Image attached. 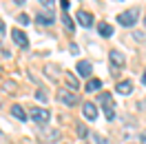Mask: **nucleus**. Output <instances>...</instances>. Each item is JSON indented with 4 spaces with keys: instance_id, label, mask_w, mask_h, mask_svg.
Segmentation results:
<instances>
[{
    "instance_id": "obj_19",
    "label": "nucleus",
    "mask_w": 146,
    "mask_h": 144,
    "mask_svg": "<svg viewBox=\"0 0 146 144\" xmlns=\"http://www.w3.org/2000/svg\"><path fill=\"white\" fill-rule=\"evenodd\" d=\"M66 82H69V84H71L73 89H78V87H80V82H78V78H75V75H73V73H66Z\"/></svg>"
},
{
    "instance_id": "obj_14",
    "label": "nucleus",
    "mask_w": 146,
    "mask_h": 144,
    "mask_svg": "<svg viewBox=\"0 0 146 144\" xmlns=\"http://www.w3.org/2000/svg\"><path fill=\"white\" fill-rule=\"evenodd\" d=\"M2 89L7 91V93H18V84H16L13 80H5L2 82Z\"/></svg>"
},
{
    "instance_id": "obj_30",
    "label": "nucleus",
    "mask_w": 146,
    "mask_h": 144,
    "mask_svg": "<svg viewBox=\"0 0 146 144\" xmlns=\"http://www.w3.org/2000/svg\"><path fill=\"white\" fill-rule=\"evenodd\" d=\"M16 2H18V5H25V0H16Z\"/></svg>"
},
{
    "instance_id": "obj_29",
    "label": "nucleus",
    "mask_w": 146,
    "mask_h": 144,
    "mask_svg": "<svg viewBox=\"0 0 146 144\" xmlns=\"http://www.w3.org/2000/svg\"><path fill=\"white\" fill-rule=\"evenodd\" d=\"M142 84L146 87V71H144V75H142Z\"/></svg>"
},
{
    "instance_id": "obj_23",
    "label": "nucleus",
    "mask_w": 146,
    "mask_h": 144,
    "mask_svg": "<svg viewBox=\"0 0 146 144\" xmlns=\"http://www.w3.org/2000/svg\"><path fill=\"white\" fill-rule=\"evenodd\" d=\"M36 100H38V102H46V93L42 89H38L36 91Z\"/></svg>"
},
{
    "instance_id": "obj_31",
    "label": "nucleus",
    "mask_w": 146,
    "mask_h": 144,
    "mask_svg": "<svg viewBox=\"0 0 146 144\" xmlns=\"http://www.w3.org/2000/svg\"><path fill=\"white\" fill-rule=\"evenodd\" d=\"M2 73H5V71H2V67H0V75H2Z\"/></svg>"
},
{
    "instance_id": "obj_26",
    "label": "nucleus",
    "mask_w": 146,
    "mask_h": 144,
    "mask_svg": "<svg viewBox=\"0 0 146 144\" xmlns=\"http://www.w3.org/2000/svg\"><path fill=\"white\" fill-rule=\"evenodd\" d=\"M60 5H62V9H64V11L69 9V0H60Z\"/></svg>"
},
{
    "instance_id": "obj_25",
    "label": "nucleus",
    "mask_w": 146,
    "mask_h": 144,
    "mask_svg": "<svg viewBox=\"0 0 146 144\" xmlns=\"http://www.w3.org/2000/svg\"><path fill=\"white\" fill-rule=\"evenodd\" d=\"M133 38H135V40H144V33H139V31H135V33H133Z\"/></svg>"
},
{
    "instance_id": "obj_20",
    "label": "nucleus",
    "mask_w": 146,
    "mask_h": 144,
    "mask_svg": "<svg viewBox=\"0 0 146 144\" xmlns=\"http://www.w3.org/2000/svg\"><path fill=\"white\" fill-rule=\"evenodd\" d=\"M44 73L49 75V78H55V73H58V67H53V64H46V67H44Z\"/></svg>"
},
{
    "instance_id": "obj_11",
    "label": "nucleus",
    "mask_w": 146,
    "mask_h": 144,
    "mask_svg": "<svg viewBox=\"0 0 146 144\" xmlns=\"http://www.w3.org/2000/svg\"><path fill=\"white\" fill-rule=\"evenodd\" d=\"M117 93H122V95H131L133 93V82L131 80H124L117 84Z\"/></svg>"
},
{
    "instance_id": "obj_13",
    "label": "nucleus",
    "mask_w": 146,
    "mask_h": 144,
    "mask_svg": "<svg viewBox=\"0 0 146 144\" xmlns=\"http://www.w3.org/2000/svg\"><path fill=\"white\" fill-rule=\"evenodd\" d=\"M98 31H100V36H104V38H111V36H113V27L106 25V22H100V25H98Z\"/></svg>"
},
{
    "instance_id": "obj_10",
    "label": "nucleus",
    "mask_w": 146,
    "mask_h": 144,
    "mask_svg": "<svg viewBox=\"0 0 146 144\" xmlns=\"http://www.w3.org/2000/svg\"><path fill=\"white\" fill-rule=\"evenodd\" d=\"M42 137H44V140H49V142H55V140L60 137V131L49 129V126H42Z\"/></svg>"
},
{
    "instance_id": "obj_12",
    "label": "nucleus",
    "mask_w": 146,
    "mask_h": 144,
    "mask_svg": "<svg viewBox=\"0 0 146 144\" xmlns=\"http://www.w3.org/2000/svg\"><path fill=\"white\" fill-rule=\"evenodd\" d=\"M11 115L16 117V120H20V122L27 120V113H25V109L20 107V104H13V107H11Z\"/></svg>"
},
{
    "instance_id": "obj_27",
    "label": "nucleus",
    "mask_w": 146,
    "mask_h": 144,
    "mask_svg": "<svg viewBox=\"0 0 146 144\" xmlns=\"http://www.w3.org/2000/svg\"><path fill=\"white\" fill-rule=\"evenodd\" d=\"M139 142H142V144H146V135H144V133L139 135Z\"/></svg>"
},
{
    "instance_id": "obj_24",
    "label": "nucleus",
    "mask_w": 146,
    "mask_h": 144,
    "mask_svg": "<svg viewBox=\"0 0 146 144\" xmlns=\"http://www.w3.org/2000/svg\"><path fill=\"white\" fill-rule=\"evenodd\" d=\"M0 55H2V58H9V49H5V47H0Z\"/></svg>"
},
{
    "instance_id": "obj_5",
    "label": "nucleus",
    "mask_w": 146,
    "mask_h": 144,
    "mask_svg": "<svg viewBox=\"0 0 146 144\" xmlns=\"http://www.w3.org/2000/svg\"><path fill=\"white\" fill-rule=\"evenodd\" d=\"M75 71H78V75H82V78H91L93 67H91L89 60H80V62L75 64Z\"/></svg>"
},
{
    "instance_id": "obj_7",
    "label": "nucleus",
    "mask_w": 146,
    "mask_h": 144,
    "mask_svg": "<svg viewBox=\"0 0 146 144\" xmlns=\"http://www.w3.org/2000/svg\"><path fill=\"white\" fill-rule=\"evenodd\" d=\"M11 38H13V42H16L18 47H22V49L29 45L27 33H25V31H20V29H13V31H11Z\"/></svg>"
},
{
    "instance_id": "obj_3",
    "label": "nucleus",
    "mask_w": 146,
    "mask_h": 144,
    "mask_svg": "<svg viewBox=\"0 0 146 144\" xmlns=\"http://www.w3.org/2000/svg\"><path fill=\"white\" fill-rule=\"evenodd\" d=\"M29 117H31V120H33L36 124H46V122L51 120V113H49L46 109H31Z\"/></svg>"
},
{
    "instance_id": "obj_4",
    "label": "nucleus",
    "mask_w": 146,
    "mask_h": 144,
    "mask_svg": "<svg viewBox=\"0 0 146 144\" xmlns=\"http://www.w3.org/2000/svg\"><path fill=\"white\" fill-rule=\"evenodd\" d=\"M58 100H60L62 104H66V107H75V104H78V95H75L73 91H69V89L58 91Z\"/></svg>"
},
{
    "instance_id": "obj_22",
    "label": "nucleus",
    "mask_w": 146,
    "mask_h": 144,
    "mask_svg": "<svg viewBox=\"0 0 146 144\" xmlns=\"http://www.w3.org/2000/svg\"><path fill=\"white\" fill-rule=\"evenodd\" d=\"M38 2H40L42 7H46V9H53L55 7V0H38Z\"/></svg>"
},
{
    "instance_id": "obj_28",
    "label": "nucleus",
    "mask_w": 146,
    "mask_h": 144,
    "mask_svg": "<svg viewBox=\"0 0 146 144\" xmlns=\"http://www.w3.org/2000/svg\"><path fill=\"white\" fill-rule=\"evenodd\" d=\"M0 33H5V22L0 20Z\"/></svg>"
},
{
    "instance_id": "obj_16",
    "label": "nucleus",
    "mask_w": 146,
    "mask_h": 144,
    "mask_svg": "<svg viewBox=\"0 0 146 144\" xmlns=\"http://www.w3.org/2000/svg\"><path fill=\"white\" fill-rule=\"evenodd\" d=\"M38 25H51V22H53V18H51V16H44V13H38Z\"/></svg>"
},
{
    "instance_id": "obj_15",
    "label": "nucleus",
    "mask_w": 146,
    "mask_h": 144,
    "mask_svg": "<svg viewBox=\"0 0 146 144\" xmlns=\"http://www.w3.org/2000/svg\"><path fill=\"white\" fill-rule=\"evenodd\" d=\"M98 89H102V82L98 80V78H91V80L86 82V91L91 93V91H98Z\"/></svg>"
},
{
    "instance_id": "obj_9",
    "label": "nucleus",
    "mask_w": 146,
    "mask_h": 144,
    "mask_svg": "<svg viewBox=\"0 0 146 144\" xmlns=\"http://www.w3.org/2000/svg\"><path fill=\"white\" fill-rule=\"evenodd\" d=\"M75 18H78V22H80L82 27H91V25H93V16L89 13V11H78Z\"/></svg>"
},
{
    "instance_id": "obj_2",
    "label": "nucleus",
    "mask_w": 146,
    "mask_h": 144,
    "mask_svg": "<svg viewBox=\"0 0 146 144\" xmlns=\"http://www.w3.org/2000/svg\"><path fill=\"white\" fill-rule=\"evenodd\" d=\"M100 102H102V107H104V115H106V120H113V117H115V104H113L111 93H102Z\"/></svg>"
},
{
    "instance_id": "obj_21",
    "label": "nucleus",
    "mask_w": 146,
    "mask_h": 144,
    "mask_svg": "<svg viewBox=\"0 0 146 144\" xmlns=\"http://www.w3.org/2000/svg\"><path fill=\"white\" fill-rule=\"evenodd\" d=\"M18 22H20V25H22V27H27L29 22H31V18H29L27 13H20V16H18Z\"/></svg>"
},
{
    "instance_id": "obj_18",
    "label": "nucleus",
    "mask_w": 146,
    "mask_h": 144,
    "mask_svg": "<svg viewBox=\"0 0 146 144\" xmlns=\"http://www.w3.org/2000/svg\"><path fill=\"white\" fill-rule=\"evenodd\" d=\"M91 140L95 144H109V140H106L104 135H100V133H91Z\"/></svg>"
},
{
    "instance_id": "obj_17",
    "label": "nucleus",
    "mask_w": 146,
    "mask_h": 144,
    "mask_svg": "<svg viewBox=\"0 0 146 144\" xmlns=\"http://www.w3.org/2000/svg\"><path fill=\"white\" fill-rule=\"evenodd\" d=\"M75 133L80 135V137H89V129L84 124H75Z\"/></svg>"
},
{
    "instance_id": "obj_8",
    "label": "nucleus",
    "mask_w": 146,
    "mask_h": 144,
    "mask_svg": "<svg viewBox=\"0 0 146 144\" xmlns=\"http://www.w3.org/2000/svg\"><path fill=\"white\" fill-rule=\"evenodd\" d=\"M109 60H111V64H113V67H124V64H126V58L119 53L117 49H113V51L109 53Z\"/></svg>"
},
{
    "instance_id": "obj_1",
    "label": "nucleus",
    "mask_w": 146,
    "mask_h": 144,
    "mask_svg": "<svg viewBox=\"0 0 146 144\" xmlns=\"http://www.w3.org/2000/svg\"><path fill=\"white\" fill-rule=\"evenodd\" d=\"M137 20H139V9H137V7H131V9H126L124 13L117 16V22L122 27H133Z\"/></svg>"
},
{
    "instance_id": "obj_6",
    "label": "nucleus",
    "mask_w": 146,
    "mask_h": 144,
    "mask_svg": "<svg viewBox=\"0 0 146 144\" xmlns=\"http://www.w3.org/2000/svg\"><path fill=\"white\" fill-rule=\"evenodd\" d=\"M82 115L93 122V120L98 117V107H95L93 102H84V104H82Z\"/></svg>"
}]
</instances>
